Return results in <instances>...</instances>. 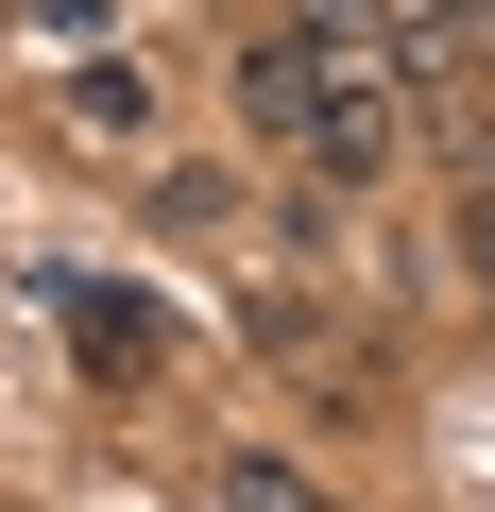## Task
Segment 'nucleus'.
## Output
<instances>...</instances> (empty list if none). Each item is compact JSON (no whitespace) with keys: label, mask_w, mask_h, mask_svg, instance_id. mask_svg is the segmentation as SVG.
Here are the masks:
<instances>
[{"label":"nucleus","mask_w":495,"mask_h":512,"mask_svg":"<svg viewBox=\"0 0 495 512\" xmlns=\"http://www.w3.org/2000/svg\"><path fill=\"white\" fill-rule=\"evenodd\" d=\"M393 137H410V120H393V69H308L291 154H308L325 188H376V171H393Z\"/></svg>","instance_id":"obj_1"},{"label":"nucleus","mask_w":495,"mask_h":512,"mask_svg":"<svg viewBox=\"0 0 495 512\" xmlns=\"http://www.w3.org/2000/svg\"><path fill=\"white\" fill-rule=\"evenodd\" d=\"M69 137L137 154V137H154V69H120V52H69Z\"/></svg>","instance_id":"obj_2"},{"label":"nucleus","mask_w":495,"mask_h":512,"mask_svg":"<svg viewBox=\"0 0 495 512\" xmlns=\"http://www.w3.org/2000/svg\"><path fill=\"white\" fill-rule=\"evenodd\" d=\"M461 274L495 291V188H461Z\"/></svg>","instance_id":"obj_3"},{"label":"nucleus","mask_w":495,"mask_h":512,"mask_svg":"<svg viewBox=\"0 0 495 512\" xmlns=\"http://www.w3.org/2000/svg\"><path fill=\"white\" fill-rule=\"evenodd\" d=\"M0 18H35V0H0Z\"/></svg>","instance_id":"obj_4"}]
</instances>
